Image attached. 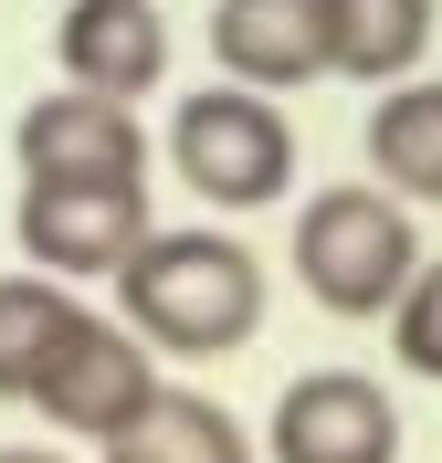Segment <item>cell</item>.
I'll return each instance as SVG.
<instances>
[{"label":"cell","mask_w":442,"mask_h":463,"mask_svg":"<svg viewBox=\"0 0 442 463\" xmlns=\"http://www.w3.org/2000/svg\"><path fill=\"white\" fill-rule=\"evenodd\" d=\"M285 253H295V285L326 317H390L400 285L421 274V232L380 179H337V190H306Z\"/></svg>","instance_id":"cell-2"},{"label":"cell","mask_w":442,"mask_h":463,"mask_svg":"<svg viewBox=\"0 0 442 463\" xmlns=\"http://www.w3.org/2000/svg\"><path fill=\"white\" fill-rule=\"evenodd\" d=\"M147 232H158L147 190H42V179H22V201H11L22 274H53V285H117Z\"/></svg>","instance_id":"cell-6"},{"label":"cell","mask_w":442,"mask_h":463,"mask_svg":"<svg viewBox=\"0 0 442 463\" xmlns=\"http://www.w3.org/2000/svg\"><path fill=\"white\" fill-rule=\"evenodd\" d=\"M117 306H127V337L147 358H232V347L264 337V253L232 242L221 222H179V232H147L117 274Z\"/></svg>","instance_id":"cell-1"},{"label":"cell","mask_w":442,"mask_h":463,"mask_svg":"<svg viewBox=\"0 0 442 463\" xmlns=\"http://www.w3.org/2000/svg\"><path fill=\"white\" fill-rule=\"evenodd\" d=\"M326 11V63L348 74V85H411L421 53H432L442 32V0H316Z\"/></svg>","instance_id":"cell-10"},{"label":"cell","mask_w":442,"mask_h":463,"mask_svg":"<svg viewBox=\"0 0 442 463\" xmlns=\"http://www.w3.org/2000/svg\"><path fill=\"white\" fill-rule=\"evenodd\" d=\"M0 463H63L53 442H0Z\"/></svg>","instance_id":"cell-15"},{"label":"cell","mask_w":442,"mask_h":463,"mask_svg":"<svg viewBox=\"0 0 442 463\" xmlns=\"http://www.w3.org/2000/svg\"><path fill=\"white\" fill-rule=\"evenodd\" d=\"M169 169L221 222L232 211H274V201H295V127H285L274 95L201 85V95H179V116H169Z\"/></svg>","instance_id":"cell-3"},{"label":"cell","mask_w":442,"mask_h":463,"mask_svg":"<svg viewBox=\"0 0 442 463\" xmlns=\"http://www.w3.org/2000/svg\"><path fill=\"white\" fill-rule=\"evenodd\" d=\"M158 401V358H147L137 337H127L117 317H74L63 326V347L42 358V379H32V421H53V432H74V442H117L137 411Z\"/></svg>","instance_id":"cell-5"},{"label":"cell","mask_w":442,"mask_h":463,"mask_svg":"<svg viewBox=\"0 0 442 463\" xmlns=\"http://www.w3.org/2000/svg\"><path fill=\"white\" fill-rule=\"evenodd\" d=\"M390 358L411 379H442V253H421V274L390 306Z\"/></svg>","instance_id":"cell-14"},{"label":"cell","mask_w":442,"mask_h":463,"mask_svg":"<svg viewBox=\"0 0 442 463\" xmlns=\"http://www.w3.org/2000/svg\"><path fill=\"white\" fill-rule=\"evenodd\" d=\"M106 463H253V432L211 390H158L117 442H95Z\"/></svg>","instance_id":"cell-12"},{"label":"cell","mask_w":442,"mask_h":463,"mask_svg":"<svg viewBox=\"0 0 442 463\" xmlns=\"http://www.w3.org/2000/svg\"><path fill=\"white\" fill-rule=\"evenodd\" d=\"M264 463H400V401L369 369H306L274 390Z\"/></svg>","instance_id":"cell-7"},{"label":"cell","mask_w":442,"mask_h":463,"mask_svg":"<svg viewBox=\"0 0 442 463\" xmlns=\"http://www.w3.org/2000/svg\"><path fill=\"white\" fill-rule=\"evenodd\" d=\"M11 158H22V179H42V190H147V127L137 106H117V95H85V85H53L32 95L22 116H11Z\"/></svg>","instance_id":"cell-4"},{"label":"cell","mask_w":442,"mask_h":463,"mask_svg":"<svg viewBox=\"0 0 442 463\" xmlns=\"http://www.w3.org/2000/svg\"><path fill=\"white\" fill-rule=\"evenodd\" d=\"M211 63H221V85L285 106L295 85L337 74L326 63V11L316 0H211Z\"/></svg>","instance_id":"cell-9"},{"label":"cell","mask_w":442,"mask_h":463,"mask_svg":"<svg viewBox=\"0 0 442 463\" xmlns=\"http://www.w3.org/2000/svg\"><path fill=\"white\" fill-rule=\"evenodd\" d=\"M74 317H85L74 285H53V274H0V401H32V379H42V358L63 347Z\"/></svg>","instance_id":"cell-13"},{"label":"cell","mask_w":442,"mask_h":463,"mask_svg":"<svg viewBox=\"0 0 442 463\" xmlns=\"http://www.w3.org/2000/svg\"><path fill=\"white\" fill-rule=\"evenodd\" d=\"M169 11L158 0H63V22H53V63H63V85H85V95H117V106H137L147 85H169Z\"/></svg>","instance_id":"cell-8"},{"label":"cell","mask_w":442,"mask_h":463,"mask_svg":"<svg viewBox=\"0 0 442 463\" xmlns=\"http://www.w3.org/2000/svg\"><path fill=\"white\" fill-rule=\"evenodd\" d=\"M369 169L400 211H442V74H411L369 106Z\"/></svg>","instance_id":"cell-11"}]
</instances>
